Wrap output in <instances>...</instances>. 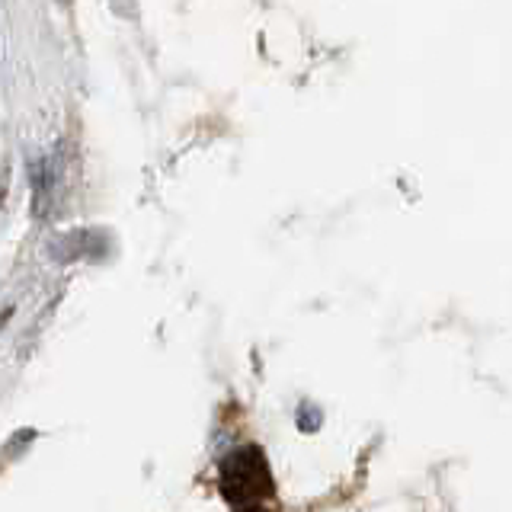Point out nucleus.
Wrapping results in <instances>:
<instances>
[{
    "instance_id": "1",
    "label": "nucleus",
    "mask_w": 512,
    "mask_h": 512,
    "mask_svg": "<svg viewBox=\"0 0 512 512\" xmlns=\"http://www.w3.org/2000/svg\"><path fill=\"white\" fill-rule=\"evenodd\" d=\"M221 493L237 512H269L272 477L266 468V458L256 448H237L221 461Z\"/></svg>"
}]
</instances>
